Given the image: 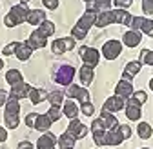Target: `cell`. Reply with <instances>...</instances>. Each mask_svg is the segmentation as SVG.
Here are the masks:
<instances>
[{
    "label": "cell",
    "mask_w": 153,
    "mask_h": 149,
    "mask_svg": "<svg viewBox=\"0 0 153 149\" xmlns=\"http://www.w3.org/2000/svg\"><path fill=\"white\" fill-rule=\"evenodd\" d=\"M73 47H75V38H73V36H64V38H56L53 42L51 51L55 55H62V53H66V51H69Z\"/></svg>",
    "instance_id": "obj_5"
},
{
    "label": "cell",
    "mask_w": 153,
    "mask_h": 149,
    "mask_svg": "<svg viewBox=\"0 0 153 149\" xmlns=\"http://www.w3.org/2000/svg\"><path fill=\"white\" fill-rule=\"evenodd\" d=\"M140 31H144L148 36H153V20H144V24H142Z\"/></svg>",
    "instance_id": "obj_38"
},
{
    "label": "cell",
    "mask_w": 153,
    "mask_h": 149,
    "mask_svg": "<svg viewBox=\"0 0 153 149\" xmlns=\"http://www.w3.org/2000/svg\"><path fill=\"white\" fill-rule=\"evenodd\" d=\"M97 15L99 13H91V11H86L80 18H79V22H76V27L79 29H82L84 33H88L89 31V27L97 22Z\"/></svg>",
    "instance_id": "obj_10"
},
{
    "label": "cell",
    "mask_w": 153,
    "mask_h": 149,
    "mask_svg": "<svg viewBox=\"0 0 153 149\" xmlns=\"http://www.w3.org/2000/svg\"><path fill=\"white\" fill-rule=\"evenodd\" d=\"M68 131H69L75 138H84V136L88 135V127H86L80 120L73 118V120L69 122V125H68Z\"/></svg>",
    "instance_id": "obj_12"
},
{
    "label": "cell",
    "mask_w": 153,
    "mask_h": 149,
    "mask_svg": "<svg viewBox=\"0 0 153 149\" xmlns=\"http://www.w3.org/2000/svg\"><path fill=\"white\" fill-rule=\"evenodd\" d=\"M16 46H18V42H11V44H7V46L2 49V53L6 55V57H9V55H13V53L16 51Z\"/></svg>",
    "instance_id": "obj_39"
},
{
    "label": "cell",
    "mask_w": 153,
    "mask_h": 149,
    "mask_svg": "<svg viewBox=\"0 0 153 149\" xmlns=\"http://www.w3.org/2000/svg\"><path fill=\"white\" fill-rule=\"evenodd\" d=\"M109 6H111V0H91V2H88L86 9L91 13H99V11H108Z\"/></svg>",
    "instance_id": "obj_18"
},
{
    "label": "cell",
    "mask_w": 153,
    "mask_h": 149,
    "mask_svg": "<svg viewBox=\"0 0 153 149\" xmlns=\"http://www.w3.org/2000/svg\"><path fill=\"white\" fill-rule=\"evenodd\" d=\"M133 98H135V100H139L140 104H144L146 100H148V95H146V93L144 91H135V93H133V95H131Z\"/></svg>",
    "instance_id": "obj_42"
},
{
    "label": "cell",
    "mask_w": 153,
    "mask_h": 149,
    "mask_svg": "<svg viewBox=\"0 0 153 149\" xmlns=\"http://www.w3.org/2000/svg\"><path fill=\"white\" fill-rule=\"evenodd\" d=\"M120 53H122V44L119 40H108L102 46V55H104V58H108V60H115Z\"/></svg>",
    "instance_id": "obj_4"
},
{
    "label": "cell",
    "mask_w": 153,
    "mask_h": 149,
    "mask_svg": "<svg viewBox=\"0 0 153 149\" xmlns=\"http://www.w3.org/2000/svg\"><path fill=\"white\" fill-rule=\"evenodd\" d=\"M109 24H115V16H113V11H100L97 15V22H95V26H99V27H106Z\"/></svg>",
    "instance_id": "obj_21"
},
{
    "label": "cell",
    "mask_w": 153,
    "mask_h": 149,
    "mask_svg": "<svg viewBox=\"0 0 153 149\" xmlns=\"http://www.w3.org/2000/svg\"><path fill=\"white\" fill-rule=\"evenodd\" d=\"M18 115H20V104H18L16 98L9 97V100L6 102V111H4V122L9 129L18 127V122H20Z\"/></svg>",
    "instance_id": "obj_1"
},
{
    "label": "cell",
    "mask_w": 153,
    "mask_h": 149,
    "mask_svg": "<svg viewBox=\"0 0 153 149\" xmlns=\"http://www.w3.org/2000/svg\"><path fill=\"white\" fill-rule=\"evenodd\" d=\"M75 142H76V138H75L69 131L62 133L59 138H56V144H59L60 149H73V147H75Z\"/></svg>",
    "instance_id": "obj_19"
},
{
    "label": "cell",
    "mask_w": 153,
    "mask_h": 149,
    "mask_svg": "<svg viewBox=\"0 0 153 149\" xmlns=\"http://www.w3.org/2000/svg\"><path fill=\"white\" fill-rule=\"evenodd\" d=\"M140 40H142V36H140L139 31H128V33L124 35V44H126L128 47H137V46L140 44Z\"/></svg>",
    "instance_id": "obj_24"
},
{
    "label": "cell",
    "mask_w": 153,
    "mask_h": 149,
    "mask_svg": "<svg viewBox=\"0 0 153 149\" xmlns=\"http://www.w3.org/2000/svg\"><path fill=\"white\" fill-rule=\"evenodd\" d=\"M7 100H9V95H7L4 89H0V105H4Z\"/></svg>",
    "instance_id": "obj_46"
},
{
    "label": "cell",
    "mask_w": 153,
    "mask_h": 149,
    "mask_svg": "<svg viewBox=\"0 0 153 149\" xmlns=\"http://www.w3.org/2000/svg\"><path fill=\"white\" fill-rule=\"evenodd\" d=\"M48 100L51 102V105H60V104L64 102V93H62V91L48 93Z\"/></svg>",
    "instance_id": "obj_32"
},
{
    "label": "cell",
    "mask_w": 153,
    "mask_h": 149,
    "mask_svg": "<svg viewBox=\"0 0 153 149\" xmlns=\"http://www.w3.org/2000/svg\"><path fill=\"white\" fill-rule=\"evenodd\" d=\"M38 31H40L44 36H51V35L55 33V24L49 22V20H44L40 26H38Z\"/></svg>",
    "instance_id": "obj_33"
},
{
    "label": "cell",
    "mask_w": 153,
    "mask_h": 149,
    "mask_svg": "<svg viewBox=\"0 0 153 149\" xmlns=\"http://www.w3.org/2000/svg\"><path fill=\"white\" fill-rule=\"evenodd\" d=\"M62 115H64V113H62L60 105H51V107H49V111H48V117H49L53 122H56V120H59Z\"/></svg>",
    "instance_id": "obj_35"
},
{
    "label": "cell",
    "mask_w": 153,
    "mask_h": 149,
    "mask_svg": "<svg viewBox=\"0 0 153 149\" xmlns=\"http://www.w3.org/2000/svg\"><path fill=\"white\" fill-rule=\"evenodd\" d=\"M51 124H53V120L48 117V113L46 115H38L36 120H35V129H38V131H48L51 127Z\"/></svg>",
    "instance_id": "obj_28"
},
{
    "label": "cell",
    "mask_w": 153,
    "mask_h": 149,
    "mask_svg": "<svg viewBox=\"0 0 153 149\" xmlns=\"http://www.w3.org/2000/svg\"><path fill=\"white\" fill-rule=\"evenodd\" d=\"M142 9L146 15H151L153 13V0H142Z\"/></svg>",
    "instance_id": "obj_41"
},
{
    "label": "cell",
    "mask_w": 153,
    "mask_h": 149,
    "mask_svg": "<svg viewBox=\"0 0 153 149\" xmlns=\"http://www.w3.org/2000/svg\"><path fill=\"white\" fill-rule=\"evenodd\" d=\"M149 89L153 91V78H151V82H149Z\"/></svg>",
    "instance_id": "obj_50"
},
{
    "label": "cell",
    "mask_w": 153,
    "mask_h": 149,
    "mask_svg": "<svg viewBox=\"0 0 153 149\" xmlns=\"http://www.w3.org/2000/svg\"><path fill=\"white\" fill-rule=\"evenodd\" d=\"M29 91H31V86L26 84V82H20V84H16V86H11L9 97H13V98H16V100H20V98L29 97Z\"/></svg>",
    "instance_id": "obj_13"
},
{
    "label": "cell",
    "mask_w": 153,
    "mask_h": 149,
    "mask_svg": "<svg viewBox=\"0 0 153 149\" xmlns=\"http://www.w3.org/2000/svg\"><path fill=\"white\" fill-rule=\"evenodd\" d=\"M29 100H31V104H40V102H44V100H48V93L44 91V89H36V87H31V91H29Z\"/></svg>",
    "instance_id": "obj_27"
},
{
    "label": "cell",
    "mask_w": 153,
    "mask_h": 149,
    "mask_svg": "<svg viewBox=\"0 0 153 149\" xmlns=\"http://www.w3.org/2000/svg\"><path fill=\"white\" fill-rule=\"evenodd\" d=\"M80 111H82L86 117H91V115L95 113V107H93V104H91V102H84V104H82V107H80Z\"/></svg>",
    "instance_id": "obj_37"
},
{
    "label": "cell",
    "mask_w": 153,
    "mask_h": 149,
    "mask_svg": "<svg viewBox=\"0 0 153 149\" xmlns=\"http://www.w3.org/2000/svg\"><path fill=\"white\" fill-rule=\"evenodd\" d=\"M144 20H146V18H144V16H133V18H131V24H129V27H131V31H139V29L142 27V24H144Z\"/></svg>",
    "instance_id": "obj_36"
},
{
    "label": "cell",
    "mask_w": 153,
    "mask_h": 149,
    "mask_svg": "<svg viewBox=\"0 0 153 149\" xmlns=\"http://www.w3.org/2000/svg\"><path fill=\"white\" fill-rule=\"evenodd\" d=\"M140 67H142V64L140 62H129V64H126V69H124V73H122V78L124 80H133V77L140 71Z\"/></svg>",
    "instance_id": "obj_22"
},
{
    "label": "cell",
    "mask_w": 153,
    "mask_h": 149,
    "mask_svg": "<svg viewBox=\"0 0 153 149\" xmlns=\"http://www.w3.org/2000/svg\"><path fill=\"white\" fill-rule=\"evenodd\" d=\"M84 2H86V4H88V2H91V0H84Z\"/></svg>",
    "instance_id": "obj_52"
},
{
    "label": "cell",
    "mask_w": 153,
    "mask_h": 149,
    "mask_svg": "<svg viewBox=\"0 0 153 149\" xmlns=\"http://www.w3.org/2000/svg\"><path fill=\"white\" fill-rule=\"evenodd\" d=\"M113 2L117 7H129L133 4V0H113Z\"/></svg>",
    "instance_id": "obj_45"
},
{
    "label": "cell",
    "mask_w": 153,
    "mask_h": 149,
    "mask_svg": "<svg viewBox=\"0 0 153 149\" xmlns=\"http://www.w3.org/2000/svg\"><path fill=\"white\" fill-rule=\"evenodd\" d=\"M18 149H35V147H33V144H31V142L24 140V142H20V144H18Z\"/></svg>",
    "instance_id": "obj_47"
},
{
    "label": "cell",
    "mask_w": 153,
    "mask_h": 149,
    "mask_svg": "<svg viewBox=\"0 0 153 149\" xmlns=\"http://www.w3.org/2000/svg\"><path fill=\"white\" fill-rule=\"evenodd\" d=\"M31 49H42V47H46V44H48V36H44L38 29H35L31 35H29V38H27V42H26Z\"/></svg>",
    "instance_id": "obj_9"
},
{
    "label": "cell",
    "mask_w": 153,
    "mask_h": 149,
    "mask_svg": "<svg viewBox=\"0 0 153 149\" xmlns=\"http://www.w3.org/2000/svg\"><path fill=\"white\" fill-rule=\"evenodd\" d=\"M93 67L91 66H88V64H84L82 67H80V71H79V77H80V82L84 84V86H88V84H91L93 82Z\"/></svg>",
    "instance_id": "obj_26"
},
{
    "label": "cell",
    "mask_w": 153,
    "mask_h": 149,
    "mask_svg": "<svg viewBox=\"0 0 153 149\" xmlns=\"http://www.w3.org/2000/svg\"><path fill=\"white\" fill-rule=\"evenodd\" d=\"M46 20V13L42 9H29L27 13V24H33V26H40L42 22Z\"/></svg>",
    "instance_id": "obj_20"
},
{
    "label": "cell",
    "mask_w": 153,
    "mask_h": 149,
    "mask_svg": "<svg viewBox=\"0 0 153 149\" xmlns=\"http://www.w3.org/2000/svg\"><path fill=\"white\" fill-rule=\"evenodd\" d=\"M80 58H82L84 64L95 67L100 60V51L93 49V47H80Z\"/></svg>",
    "instance_id": "obj_6"
},
{
    "label": "cell",
    "mask_w": 153,
    "mask_h": 149,
    "mask_svg": "<svg viewBox=\"0 0 153 149\" xmlns=\"http://www.w3.org/2000/svg\"><path fill=\"white\" fill-rule=\"evenodd\" d=\"M6 82H7L9 86H16V84L24 82V78H22V73L18 71V69H9V71L6 73Z\"/></svg>",
    "instance_id": "obj_29"
},
{
    "label": "cell",
    "mask_w": 153,
    "mask_h": 149,
    "mask_svg": "<svg viewBox=\"0 0 153 149\" xmlns=\"http://www.w3.org/2000/svg\"><path fill=\"white\" fill-rule=\"evenodd\" d=\"M36 117H38V113H29V115L26 117V125L35 127V120H36Z\"/></svg>",
    "instance_id": "obj_44"
},
{
    "label": "cell",
    "mask_w": 153,
    "mask_h": 149,
    "mask_svg": "<svg viewBox=\"0 0 153 149\" xmlns=\"http://www.w3.org/2000/svg\"><path fill=\"white\" fill-rule=\"evenodd\" d=\"M119 131H120V135H122L124 140H128V138L131 136V127H129V125H120V124H119Z\"/></svg>",
    "instance_id": "obj_40"
},
{
    "label": "cell",
    "mask_w": 153,
    "mask_h": 149,
    "mask_svg": "<svg viewBox=\"0 0 153 149\" xmlns=\"http://www.w3.org/2000/svg\"><path fill=\"white\" fill-rule=\"evenodd\" d=\"M2 67H4V60H2V58H0V69H2Z\"/></svg>",
    "instance_id": "obj_49"
},
{
    "label": "cell",
    "mask_w": 153,
    "mask_h": 149,
    "mask_svg": "<svg viewBox=\"0 0 153 149\" xmlns=\"http://www.w3.org/2000/svg\"><path fill=\"white\" fill-rule=\"evenodd\" d=\"M140 102L139 100H135V98H133V97H129L128 100H126V117L129 118V120H133V122H135V120H140V113H142V111H140Z\"/></svg>",
    "instance_id": "obj_7"
},
{
    "label": "cell",
    "mask_w": 153,
    "mask_h": 149,
    "mask_svg": "<svg viewBox=\"0 0 153 149\" xmlns=\"http://www.w3.org/2000/svg\"><path fill=\"white\" fill-rule=\"evenodd\" d=\"M137 133H139V136H140L142 140H148V138H151V135H153V129H151V125H149L148 122H140L139 127H137Z\"/></svg>",
    "instance_id": "obj_31"
},
{
    "label": "cell",
    "mask_w": 153,
    "mask_h": 149,
    "mask_svg": "<svg viewBox=\"0 0 153 149\" xmlns=\"http://www.w3.org/2000/svg\"><path fill=\"white\" fill-rule=\"evenodd\" d=\"M20 2H22V4H27V2H29V0H20Z\"/></svg>",
    "instance_id": "obj_51"
},
{
    "label": "cell",
    "mask_w": 153,
    "mask_h": 149,
    "mask_svg": "<svg viewBox=\"0 0 153 149\" xmlns=\"http://www.w3.org/2000/svg\"><path fill=\"white\" fill-rule=\"evenodd\" d=\"M31 53H33V49L26 44V42H18V46H16V51H15V55H16V58L18 60H27L29 57H31Z\"/></svg>",
    "instance_id": "obj_25"
},
{
    "label": "cell",
    "mask_w": 153,
    "mask_h": 149,
    "mask_svg": "<svg viewBox=\"0 0 153 149\" xmlns=\"http://www.w3.org/2000/svg\"><path fill=\"white\" fill-rule=\"evenodd\" d=\"M113 16H115V24H124V26H129L133 18L126 9H113Z\"/></svg>",
    "instance_id": "obj_23"
},
{
    "label": "cell",
    "mask_w": 153,
    "mask_h": 149,
    "mask_svg": "<svg viewBox=\"0 0 153 149\" xmlns=\"http://www.w3.org/2000/svg\"><path fill=\"white\" fill-rule=\"evenodd\" d=\"M62 113L68 117V118H76V115H79V107H76V104L73 100H66L64 102V109H62Z\"/></svg>",
    "instance_id": "obj_30"
},
{
    "label": "cell",
    "mask_w": 153,
    "mask_h": 149,
    "mask_svg": "<svg viewBox=\"0 0 153 149\" xmlns=\"http://www.w3.org/2000/svg\"><path fill=\"white\" fill-rule=\"evenodd\" d=\"M55 145H56V136L51 135V133H48V131L38 138V142H36L38 149H55Z\"/></svg>",
    "instance_id": "obj_16"
},
{
    "label": "cell",
    "mask_w": 153,
    "mask_h": 149,
    "mask_svg": "<svg viewBox=\"0 0 153 149\" xmlns=\"http://www.w3.org/2000/svg\"><path fill=\"white\" fill-rule=\"evenodd\" d=\"M66 95L71 97V98H76L80 104L89 102V93H88V89H84V87H80V86H76V84H69V86H68Z\"/></svg>",
    "instance_id": "obj_8"
},
{
    "label": "cell",
    "mask_w": 153,
    "mask_h": 149,
    "mask_svg": "<svg viewBox=\"0 0 153 149\" xmlns=\"http://www.w3.org/2000/svg\"><path fill=\"white\" fill-rule=\"evenodd\" d=\"M144 149H149V147H144Z\"/></svg>",
    "instance_id": "obj_53"
},
{
    "label": "cell",
    "mask_w": 153,
    "mask_h": 149,
    "mask_svg": "<svg viewBox=\"0 0 153 149\" xmlns=\"http://www.w3.org/2000/svg\"><path fill=\"white\" fill-rule=\"evenodd\" d=\"M122 142H124V138H122V135L119 131V127L106 131V135H104V145H120Z\"/></svg>",
    "instance_id": "obj_14"
},
{
    "label": "cell",
    "mask_w": 153,
    "mask_h": 149,
    "mask_svg": "<svg viewBox=\"0 0 153 149\" xmlns=\"http://www.w3.org/2000/svg\"><path fill=\"white\" fill-rule=\"evenodd\" d=\"M139 62H140V64H146V66H153V51H149V49L140 51Z\"/></svg>",
    "instance_id": "obj_34"
},
{
    "label": "cell",
    "mask_w": 153,
    "mask_h": 149,
    "mask_svg": "<svg viewBox=\"0 0 153 149\" xmlns=\"http://www.w3.org/2000/svg\"><path fill=\"white\" fill-rule=\"evenodd\" d=\"M115 95H117V97H122V98H129V97L133 95V86H131V82L122 78V80L117 84V87H115Z\"/></svg>",
    "instance_id": "obj_15"
},
{
    "label": "cell",
    "mask_w": 153,
    "mask_h": 149,
    "mask_svg": "<svg viewBox=\"0 0 153 149\" xmlns=\"http://www.w3.org/2000/svg\"><path fill=\"white\" fill-rule=\"evenodd\" d=\"M6 140H7V131H6V127L0 125V144L6 142Z\"/></svg>",
    "instance_id": "obj_48"
},
{
    "label": "cell",
    "mask_w": 153,
    "mask_h": 149,
    "mask_svg": "<svg viewBox=\"0 0 153 149\" xmlns=\"http://www.w3.org/2000/svg\"><path fill=\"white\" fill-rule=\"evenodd\" d=\"M99 120H100V124H102V127L106 129V131H109V129H117V127H119L117 118H115L111 113H108V111H102L100 117H99Z\"/></svg>",
    "instance_id": "obj_17"
},
{
    "label": "cell",
    "mask_w": 153,
    "mask_h": 149,
    "mask_svg": "<svg viewBox=\"0 0 153 149\" xmlns=\"http://www.w3.org/2000/svg\"><path fill=\"white\" fill-rule=\"evenodd\" d=\"M75 77V67L71 66H60L55 73V82L56 84H62V86H69L73 82Z\"/></svg>",
    "instance_id": "obj_3"
},
{
    "label": "cell",
    "mask_w": 153,
    "mask_h": 149,
    "mask_svg": "<svg viewBox=\"0 0 153 149\" xmlns=\"http://www.w3.org/2000/svg\"><path fill=\"white\" fill-rule=\"evenodd\" d=\"M27 13H29V9H27L26 4L13 6L9 9V13L6 15V18H4V24L7 27H15V26H18V24H22V22L27 20Z\"/></svg>",
    "instance_id": "obj_2"
},
{
    "label": "cell",
    "mask_w": 153,
    "mask_h": 149,
    "mask_svg": "<svg viewBox=\"0 0 153 149\" xmlns=\"http://www.w3.org/2000/svg\"><path fill=\"white\" fill-rule=\"evenodd\" d=\"M124 105H126V102H124V98L122 97H109L106 102H104V105H102V111H108V113H113V111H120V109H124Z\"/></svg>",
    "instance_id": "obj_11"
},
{
    "label": "cell",
    "mask_w": 153,
    "mask_h": 149,
    "mask_svg": "<svg viewBox=\"0 0 153 149\" xmlns=\"http://www.w3.org/2000/svg\"><path fill=\"white\" fill-rule=\"evenodd\" d=\"M42 4L48 9H56V7H59V0H42Z\"/></svg>",
    "instance_id": "obj_43"
}]
</instances>
